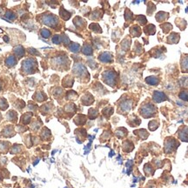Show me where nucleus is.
<instances>
[{"label": "nucleus", "mask_w": 188, "mask_h": 188, "mask_svg": "<svg viewBox=\"0 0 188 188\" xmlns=\"http://www.w3.org/2000/svg\"><path fill=\"white\" fill-rule=\"evenodd\" d=\"M22 72L25 75L32 74L34 72H36L38 70V63L35 58H26L25 60L23 61L22 63Z\"/></svg>", "instance_id": "1"}, {"label": "nucleus", "mask_w": 188, "mask_h": 188, "mask_svg": "<svg viewBox=\"0 0 188 188\" xmlns=\"http://www.w3.org/2000/svg\"><path fill=\"white\" fill-rule=\"evenodd\" d=\"M40 21L42 24H44L49 27H52V28H56L59 23L58 17H56L53 14H50V13L43 14L40 18Z\"/></svg>", "instance_id": "2"}, {"label": "nucleus", "mask_w": 188, "mask_h": 188, "mask_svg": "<svg viewBox=\"0 0 188 188\" xmlns=\"http://www.w3.org/2000/svg\"><path fill=\"white\" fill-rule=\"evenodd\" d=\"M103 80L106 84H107L110 86H114L117 83L118 73L114 71H106L102 74Z\"/></svg>", "instance_id": "3"}, {"label": "nucleus", "mask_w": 188, "mask_h": 188, "mask_svg": "<svg viewBox=\"0 0 188 188\" xmlns=\"http://www.w3.org/2000/svg\"><path fill=\"white\" fill-rule=\"evenodd\" d=\"M72 72L78 78H89L90 75L86 70V68L81 63H76L72 68Z\"/></svg>", "instance_id": "4"}, {"label": "nucleus", "mask_w": 188, "mask_h": 188, "mask_svg": "<svg viewBox=\"0 0 188 188\" xmlns=\"http://www.w3.org/2000/svg\"><path fill=\"white\" fill-rule=\"evenodd\" d=\"M141 115L144 118H150L152 117L156 112V108L153 106L151 104H146L142 106V107L140 110Z\"/></svg>", "instance_id": "5"}, {"label": "nucleus", "mask_w": 188, "mask_h": 188, "mask_svg": "<svg viewBox=\"0 0 188 188\" xmlns=\"http://www.w3.org/2000/svg\"><path fill=\"white\" fill-rule=\"evenodd\" d=\"M177 146H179V143H177L174 139L169 138L165 142V153L172 152L177 148Z\"/></svg>", "instance_id": "6"}, {"label": "nucleus", "mask_w": 188, "mask_h": 188, "mask_svg": "<svg viewBox=\"0 0 188 188\" xmlns=\"http://www.w3.org/2000/svg\"><path fill=\"white\" fill-rule=\"evenodd\" d=\"M52 64L56 67H64L65 65L69 64V60L66 56H57L52 58Z\"/></svg>", "instance_id": "7"}, {"label": "nucleus", "mask_w": 188, "mask_h": 188, "mask_svg": "<svg viewBox=\"0 0 188 188\" xmlns=\"http://www.w3.org/2000/svg\"><path fill=\"white\" fill-rule=\"evenodd\" d=\"M152 98H153V100L157 102V103H160V102H163L167 99V97L165 96V94L164 92H159V91H156L153 92Z\"/></svg>", "instance_id": "8"}, {"label": "nucleus", "mask_w": 188, "mask_h": 188, "mask_svg": "<svg viewBox=\"0 0 188 188\" xmlns=\"http://www.w3.org/2000/svg\"><path fill=\"white\" fill-rule=\"evenodd\" d=\"M98 60L100 62H103V63H111L112 61V53H110L108 52H102L98 56Z\"/></svg>", "instance_id": "9"}, {"label": "nucleus", "mask_w": 188, "mask_h": 188, "mask_svg": "<svg viewBox=\"0 0 188 188\" xmlns=\"http://www.w3.org/2000/svg\"><path fill=\"white\" fill-rule=\"evenodd\" d=\"M93 101H94V98H93V97H92L90 93L84 94V95L82 97V98H81V102H82V103H83L84 106H88V105L92 104Z\"/></svg>", "instance_id": "10"}, {"label": "nucleus", "mask_w": 188, "mask_h": 188, "mask_svg": "<svg viewBox=\"0 0 188 188\" xmlns=\"http://www.w3.org/2000/svg\"><path fill=\"white\" fill-rule=\"evenodd\" d=\"M13 52H14V54L18 57V58H22V57H24L25 56V48L22 46V45H18V46H16L15 48H14V50H13Z\"/></svg>", "instance_id": "11"}, {"label": "nucleus", "mask_w": 188, "mask_h": 188, "mask_svg": "<svg viewBox=\"0 0 188 188\" xmlns=\"http://www.w3.org/2000/svg\"><path fill=\"white\" fill-rule=\"evenodd\" d=\"M179 137L182 141L188 142V128L184 127L179 132Z\"/></svg>", "instance_id": "12"}, {"label": "nucleus", "mask_w": 188, "mask_h": 188, "mask_svg": "<svg viewBox=\"0 0 188 188\" xmlns=\"http://www.w3.org/2000/svg\"><path fill=\"white\" fill-rule=\"evenodd\" d=\"M130 33L133 37H140L141 35V29L139 25H133L130 29Z\"/></svg>", "instance_id": "13"}, {"label": "nucleus", "mask_w": 188, "mask_h": 188, "mask_svg": "<svg viewBox=\"0 0 188 188\" xmlns=\"http://www.w3.org/2000/svg\"><path fill=\"white\" fill-rule=\"evenodd\" d=\"M167 41L169 42V44H177L179 41V34L173 32L171 35L168 37Z\"/></svg>", "instance_id": "14"}, {"label": "nucleus", "mask_w": 188, "mask_h": 188, "mask_svg": "<svg viewBox=\"0 0 188 188\" xmlns=\"http://www.w3.org/2000/svg\"><path fill=\"white\" fill-rule=\"evenodd\" d=\"M73 82H74V79L71 76H66L63 79L62 84H63V86H64V87H72L73 84Z\"/></svg>", "instance_id": "15"}, {"label": "nucleus", "mask_w": 188, "mask_h": 188, "mask_svg": "<svg viewBox=\"0 0 188 188\" xmlns=\"http://www.w3.org/2000/svg\"><path fill=\"white\" fill-rule=\"evenodd\" d=\"M181 69L183 72H188V55L181 58Z\"/></svg>", "instance_id": "16"}, {"label": "nucleus", "mask_w": 188, "mask_h": 188, "mask_svg": "<svg viewBox=\"0 0 188 188\" xmlns=\"http://www.w3.org/2000/svg\"><path fill=\"white\" fill-rule=\"evenodd\" d=\"M5 64L8 66V67H13L17 64V58L12 56V55H10L6 58L5 59Z\"/></svg>", "instance_id": "17"}, {"label": "nucleus", "mask_w": 188, "mask_h": 188, "mask_svg": "<svg viewBox=\"0 0 188 188\" xmlns=\"http://www.w3.org/2000/svg\"><path fill=\"white\" fill-rule=\"evenodd\" d=\"M92 47L89 45V44H84L82 47V52L84 54V55H87V56H90L92 54Z\"/></svg>", "instance_id": "18"}, {"label": "nucleus", "mask_w": 188, "mask_h": 188, "mask_svg": "<svg viewBox=\"0 0 188 188\" xmlns=\"http://www.w3.org/2000/svg\"><path fill=\"white\" fill-rule=\"evenodd\" d=\"M85 122H86V117H85L84 115L79 114V115H78V116L75 118V119H74V123H75L76 125H78V126H82V125H84Z\"/></svg>", "instance_id": "19"}, {"label": "nucleus", "mask_w": 188, "mask_h": 188, "mask_svg": "<svg viewBox=\"0 0 188 188\" xmlns=\"http://www.w3.org/2000/svg\"><path fill=\"white\" fill-rule=\"evenodd\" d=\"M132 108V102L130 100H125L120 104V109L122 112H128Z\"/></svg>", "instance_id": "20"}, {"label": "nucleus", "mask_w": 188, "mask_h": 188, "mask_svg": "<svg viewBox=\"0 0 188 188\" xmlns=\"http://www.w3.org/2000/svg\"><path fill=\"white\" fill-rule=\"evenodd\" d=\"M73 24L78 28H83L85 26V21L82 18H80V17H76L73 19Z\"/></svg>", "instance_id": "21"}, {"label": "nucleus", "mask_w": 188, "mask_h": 188, "mask_svg": "<svg viewBox=\"0 0 188 188\" xmlns=\"http://www.w3.org/2000/svg\"><path fill=\"white\" fill-rule=\"evenodd\" d=\"M59 15L61 17V19H63L64 20H68L71 18V13L69 11H67L65 9H64L63 7L60 8L59 10Z\"/></svg>", "instance_id": "22"}, {"label": "nucleus", "mask_w": 188, "mask_h": 188, "mask_svg": "<svg viewBox=\"0 0 188 188\" xmlns=\"http://www.w3.org/2000/svg\"><path fill=\"white\" fill-rule=\"evenodd\" d=\"M2 136L4 137H6V138H9V137H11L14 135V132H13V128L11 126H8L7 127H5L4 129V131L2 132Z\"/></svg>", "instance_id": "23"}, {"label": "nucleus", "mask_w": 188, "mask_h": 188, "mask_svg": "<svg viewBox=\"0 0 188 188\" xmlns=\"http://www.w3.org/2000/svg\"><path fill=\"white\" fill-rule=\"evenodd\" d=\"M34 99L37 100L38 102H43L46 99V95L43 92H37L34 95Z\"/></svg>", "instance_id": "24"}, {"label": "nucleus", "mask_w": 188, "mask_h": 188, "mask_svg": "<svg viewBox=\"0 0 188 188\" xmlns=\"http://www.w3.org/2000/svg\"><path fill=\"white\" fill-rule=\"evenodd\" d=\"M145 82L151 85H157L159 82V79L157 77L154 76H151V77H147L145 78Z\"/></svg>", "instance_id": "25"}, {"label": "nucleus", "mask_w": 188, "mask_h": 188, "mask_svg": "<svg viewBox=\"0 0 188 188\" xmlns=\"http://www.w3.org/2000/svg\"><path fill=\"white\" fill-rule=\"evenodd\" d=\"M156 32V28L153 25H148L145 27V33L146 35H153Z\"/></svg>", "instance_id": "26"}, {"label": "nucleus", "mask_w": 188, "mask_h": 188, "mask_svg": "<svg viewBox=\"0 0 188 188\" xmlns=\"http://www.w3.org/2000/svg\"><path fill=\"white\" fill-rule=\"evenodd\" d=\"M32 115H33L32 112H28V113L24 114V115L22 116V118H21V121H22V123H24L25 125L29 124L30 121H31V119Z\"/></svg>", "instance_id": "27"}, {"label": "nucleus", "mask_w": 188, "mask_h": 188, "mask_svg": "<svg viewBox=\"0 0 188 188\" xmlns=\"http://www.w3.org/2000/svg\"><path fill=\"white\" fill-rule=\"evenodd\" d=\"M167 18H168V13L164 12V11H160L156 15V19H157L158 22H163Z\"/></svg>", "instance_id": "28"}, {"label": "nucleus", "mask_w": 188, "mask_h": 188, "mask_svg": "<svg viewBox=\"0 0 188 188\" xmlns=\"http://www.w3.org/2000/svg\"><path fill=\"white\" fill-rule=\"evenodd\" d=\"M7 119L10 121H13V122H16L17 119H18V114H17L16 112L14 111H10L8 113H7Z\"/></svg>", "instance_id": "29"}, {"label": "nucleus", "mask_w": 188, "mask_h": 188, "mask_svg": "<svg viewBox=\"0 0 188 188\" xmlns=\"http://www.w3.org/2000/svg\"><path fill=\"white\" fill-rule=\"evenodd\" d=\"M69 49H70L71 52H74V53H77V52H79L80 45H79V44H78V43H72V44H70V45H69Z\"/></svg>", "instance_id": "30"}, {"label": "nucleus", "mask_w": 188, "mask_h": 188, "mask_svg": "<svg viewBox=\"0 0 188 188\" xmlns=\"http://www.w3.org/2000/svg\"><path fill=\"white\" fill-rule=\"evenodd\" d=\"M5 18L7 19V20H8V21L15 20V19H16V18H17L16 14H15L14 12H12L11 11H10V10H8V11L5 12Z\"/></svg>", "instance_id": "31"}, {"label": "nucleus", "mask_w": 188, "mask_h": 188, "mask_svg": "<svg viewBox=\"0 0 188 188\" xmlns=\"http://www.w3.org/2000/svg\"><path fill=\"white\" fill-rule=\"evenodd\" d=\"M89 28H90L92 31H95V32H97V33H101V32H102L101 27L98 25V24L92 23V24H91V25H90Z\"/></svg>", "instance_id": "32"}, {"label": "nucleus", "mask_w": 188, "mask_h": 188, "mask_svg": "<svg viewBox=\"0 0 188 188\" xmlns=\"http://www.w3.org/2000/svg\"><path fill=\"white\" fill-rule=\"evenodd\" d=\"M133 149V145L130 141H126L123 144V150L125 151H131Z\"/></svg>", "instance_id": "33"}, {"label": "nucleus", "mask_w": 188, "mask_h": 188, "mask_svg": "<svg viewBox=\"0 0 188 188\" xmlns=\"http://www.w3.org/2000/svg\"><path fill=\"white\" fill-rule=\"evenodd\" d=\"M66 112H69V113H74L76 112V106L74 104H68L66 105L65 108H64Z\"/></svg>", "instance_id": "34"}, {"label": "nucleus", "mask_w": 188, "mask_h": 188, "mask_svg": "<svg viewBox=\"0 0 188 188\" xmlns=\"http://www.w3.org/2000/svg\"><path fill=\"white\" fill-rule=\"evenodd\" d=\"M127 134V131L125 128H119L116 131V135L118 137V138H123Z\"/></svg>", "instance_id": "35"}, {"label": "nucleus", "mask_w": 188, "mask_h": 188, "mask_svg": "<svg viewBox=\"0 0 188 188\" xmlns=\"http://www.w3.org/2000/svg\"><path fill=\"white\" fill-rule=\"evenodd\" d=\"M8 108V103L5 98H0V109L5 111Z\"/></svg>", "instance_id": "36"}, {"label": "nucleus", "mask_w": 188, "mask_h": 188, "mask_svg": "<svg viewBox=\"0 0 188 188\" xmlns=\"http://www.w3.org/2000/svg\"><path fill=\"white\" fill-rule=\"evenodd\" d=\"M160 27L162 28V30H163V31H164L165 33H167L169 31H171V30L173 29L172 25L168 24V23H165V24H163V25H160Z\"/></svg>", "instance_id": "37"}, {"label": "nucleus", "mask_w": 188, "mask_h": 188, "mask_svg": "<svg viewBox=\"0 0 188 188\" xmlns=\"http://www.w3.org/2000/svg\"><path fill=\"white\" fill-rule=\"evenodd\" d=\"M40 34H41L42 38H44V39H48V38L50 36V31L48 29H46V28H43V29L40 31Z\"/></svg>", "instance_id": "38"}, {"label": "nucleus", "mask_w": 188, "mask_h": 188, "mask_svg": "<svg viewBox=\"0 0 188 188\" xmlns=\"http://www.w3.org/2000/svg\"><path fill=\"white\" fill-rule=\"evenodd\" d=\"M77 97H78V93L75 92L74 91H70V92H68L67 94H66L67 99H76Z\"/></svg>", "instance_id": "39"}, {"label": "nucleus", "mask_w": 188, "mask_h": 188, "mask_svg": "<svg viewBox=\"0 0 188 188\" xmlns=\"http://www.w3.org/2000/svg\"><path fill=\"white\" fill-rule=\"evenodd\" d=\"M50 136V132L47 128H44V130L41 132V138L44 140H46Z\"/></svg>", "instance_id": "40"}, {"label": "nucleus", "mask_w": 188, "mask_h": 188, "mask_svg": "<svg viewBox=\"0 0 188 188\" xmlns=\"http://www.w3.org/2000/svg\"><path fill=\"white\" fill-rule=\"evenodd\" d=\"M132 18H133V14H132V12L130 10L126 9V12H125V19H126V20H127V21L132 20Z\"/></svg>", "instance_id": "41"}, {"label": "nucleus", "mask_w": 188, "mask_h": 188, "mask_svg": "<svg viewBox=\"0 0 188 188\" xmlns=\"http://www.w3.org/2000/svg\"><path fill=\"white\" fill-rule=\"evenodd\" d=\"M98 116V111L94 108H91L89 110V118L91 119H94Z\"/></svg>", "instance_id": "42"}, {"label": "nucleus", "mask_w": 188, "mask_h": 188, "mask_svg": "<svg viewBox=\"0 0 188 188\" xmlns=\"http://www.w3.org/2000/svg\"><path fill=\"white\" fill-rule=\"evenodd\" d=\"M113 113V108L112 107H106L103 110V114L106 117H110Z\"/></svg>", "instance_id": "43"}, {"label": "nucleus", "mask_w": 188, "mask_h": 188, "mask_svg": "<svg viewBox=\"0 0 188 188\" xmlns=\"http://www.w3.org/2000/svg\"><path fill=\"white\" fill-rule=\"evenodd\" d=\"M179 98L184 101H188V91H182L179 93Z\"/></svg>", "instance_id": "44"}, {"label": "nucleus", "mask_w": 188, "mask_h": 188, "mask_svg": "<svg viewBox=\"0 0 188 188\" xmlns=\"http://www.w3.org/2000/svg\"><path fill=\"white\" fill-rule=\"evenodd\" d=\"M137 21H138L141 25H145V23L147 22V21H146V19H145V17L143 16V15H140V16H138V18H137Z\"/></svg>", "instance_id": "45"}, {"label": "nucleus", "mask_w": 188, "mask_h": 188, "mask_svg": "<svg viewBox=\"0 0 188 188\" xmlns=\"http://www.w3.org/2000/svg\"><path fill=\"white\" fill-rule=\"evenodd\" d=\"M27 52L31 54V55H33V56H39V52L38 50L35 49V48H28L27 49Z\"/></svg>", "instance_id": "46"}, {"label": "nucleus", "mask_w": 188, "mask_h": 188, "mask_svg": "<svg viewBox=\"0 0 188 188\" xmlns=\"http://www.w3.org/2000/svg\"><path fill=\"white\" fill-rule=\"evenodd\" d=\"M61 42H63V44H64V45H68L71 44L69 38H68L66 35H64V34L61 36Z\"/></svg>", "instance_id": "47"}, {"label": "nucleus", "mask_w": 188, "mask_h": 188, "mask_svg": "<svg viewBox=\"0 0 188 188\" xmlns=\"http://www.w3.org/2000/svg\"><path fill=\"white\" fill-rule=\"evenodd\" d=\"M159 126V123L158 122H154V121H151L149 123V129L151 131H154L158 128Z\"/></svg>", "instance_id": "48"}, {"label": "nucleus", "mask_w": 188, "mask_h": 188, "mask_svg": "<svg viewBox=\"0 0 188 188\" xmlns=\"http://www.w3.org/2000/svg\"><path fill=\"white\" fill-rule=\"evenodd\" d=\"M52 42L53 44H56V45H58L61 43V36L59 35H54L52 37Z\"/></svg>", "instance_id": "49"}, {"label": "nucleus", "mask_w": 188, "mask_h": 188, "mask_svg": "<svg viewBox=\"0 0 188 188\" xmlns=\"http://www.w3.org/2000/svg\"><path fill=\"white\" fill-rule=\"evenodd\" d=\"M148 6H150V7H149V8H147V13L151 15V14L153 11H155V9H156V8H155V5H153L152 3H149V4H148Z\"/></svg>", "instance_id": "50"}, {"label": "nucleus", "mask_w": 188, "mask_h": 188, "mask_svg": "<svg viewBox=\"0 0 188 188\" xmlns=\"http://www.w3.org/2000/svg\"><path fill=\"white\" fill-rule=\"evenodd\" d=\"M145 172L146 174H151L153 173V169L149 165H145Z\"/></svg>", "instance_id": "51"}, {"label": "nucleus", "mask_w": 188, "mask_h": 188, "mask_svg": "<svg viewBox=\"0 0 188 188\" xmlns=\"http://www.w3.org/2000/svg\"><path fill=\"white\" fill-rule=\"evenodd\" d=\"M19 151H20V145H13V147L11 148V153H19Z\"/></svg>", "instance_id": "52"}, {"label": "nucleus", "mask_w": 188, "mask_h": 188, "mask_svg": "<svg viewBox=\"0 0 188 188\" xmlns=\"http://www.w3.org/2000/svg\"><path fill=\"white\" fill-rule=\"evenodd\" d=\"M10 144L8 142H0V150H4V151H6L7 150V145H9Z\"/></svg>", "instance_id": "53"}, {"label": "nucleus", "mask_w": 188, "mask_h": 188, "mask_svg": "<svg viewBox=\"0 0 188 188\" xmlns=\"http://www.w3.org/2000/svg\"><path fill=\"white\" fill-rule=\"evenodd\" d=\"M50 104H48V105H44V106L41 107V110H42L43 113L47 112H50Z\"/></svg>", "instance_id": "54"}, {"label": "nucleus", "mask_w": 188, "mask_h": 188, "mask_svg": "<svg viewBox=\"0 0 188 188\" xmlns=\"http://www.w3.org/2000/svg\"><path fill=\"white\" fill-rule=\"evenodd\" d=\"M42 125V123H41V121L39 122H34L33 123V125H32V128L35 130V131H37L38 129H39L40 128V126Z\"/></svg>", "instance_id": "55"}, {"label": "nucleus", "mask_w": 188, "mask_h": 188, "mask_svg": "<svg viewBox=\"0 0 188 188\" xmlns=\"http://www.w3.org/2000/svg\"><path fill=\"white\" fill-rule=\"evenodd\" d=\"M54 91L55 92H53V95H55V96H58V95H61L62 93H63V90L61 89V88H55L54 89Z\"/></svg>", "instance_id": "56"}, {"label": "nucleus", "mask_w": 188, "mask_h": 188, "mask_svg": "<svg viewBox=\"0 0 188 188\" xmlns=\"http://www.w3.org/2000/svg\"><path fill=\"white\" fill-rule=\"evenodd\" d=\"M132 160H129L126 164V167H128V168H130V167H132Z\"/></svg>", "instance_id": "57"}, {"label": "nucleus", "mask_w": 188, "mask_h": 188, "mask_svg": "<svg viewBox=\"0 0 188 188\" xmlns=\"http://www.w3.org/2000/svg\"><path fill=\"white\" fill-rule=\"evenodd\" d=\"M113 155H114V151H111L110 154H109V157H112Z\"/></svg>", "instance_id": "58"}, {"label": "nucleus", "mask_w": 188, "mask_h": 188, "mask_svg": "<svg viewBox=\"0 0 188 188\" xmlns=\"http://www.w3.org/2000/svg\"><path fill=\"white\" fill-rule=\"evenodd\" d=\"M39 159H37V160H36L35 162H34V163H33V165H37V164L39 163Z\"/></svg>", "instance_id": "59"}, {"label": "nucleus", "mask_w": 188, "mask_h": 188, "mask_svg": "<svg viewBox=\"0 0 188 188\" xmlns=\"http://www.w3.org/2000/svg\"><path fill=\"white\" fill-rule=\"evenodd\" d=\"M4 39H5V42H8V41H9V39H8V37H7V36H5V37L4 38Z\"/></svg>", "instance_id": "60"}, {"label": "nucleus", "mask_w": 188, "mask_h": 188, "mask_svg": "<svg viewBox=\"0 0 188 188\" xmlns=\"http://www.w3.org/2000/svg\"><path fill=\"white\" fill-rule=\"evenodd\" d=\"M1 119H2V115H1V113H0V121H1Z\"/></svg>", "instance_id": "61"}, {"label": "nucleus", "mask_w": 188, "mask_h": 188, "mask_svg": "<svg viewBox=\"0 0 188 188\" xmlns=\"http://www.w3.org/2000/svg\"><path fill=\"white\" fill-rule=\"evenodd\" d=\"M1 180H2V178H1V176H0V181H1Z\"/></svg>", "instance_id": "62"}, {"label": "nucleus", "mask_w": 188, "mask_h": 188, "mask_svg": "<svg viewBox=\"0 0 188 188\" xmlns=\"http://www.w3.org/2000/svg\"><path fill=\"white\" fill-rule=\"evenodd\" d=\"M0 90H1V85H0Z\"/></svg>", "instance_id": "63"}]
</instances>
